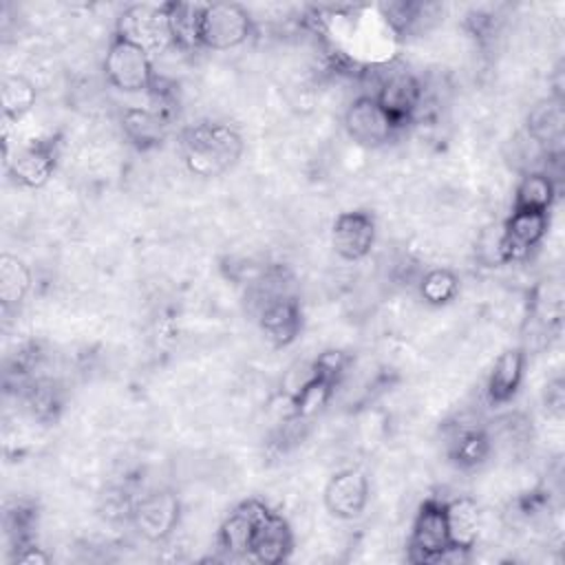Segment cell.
<instances>
[{
	"label": "cell",
	"mask_w": 565,
	"mask_h": 565,
	"mask_svg": "<svg viewBox=\"0 0 565 565\" xmlns=\"http://www.w3.org/2000/svg\"><path fill=\"white\" fill-rule=\"evenodd\" d=\"M245 141L241 132L225 124L203 119L181 132V154L185 168L201 179L225 174L243 154Z\"/></svg>",
	"instance_id": "obj_1"
},
{
	"label": "cell",
	"mask_w": 565,
	"mask_h": 565,
	"mask_svg": "<svg viewBox=\"0 0 565 565\" xmlns=\"http://www.w3.org/2000/svg\"><path fill=\"white\" fill-rule=\"evenodd\" d=\"M102 68L106 82L121 93H150L157 82L152 57L115 33L106 46Z\"/></svg>",
	"instance_id": "obj_2"
},
{
	"label": "cell",
	"mask_w": 565,
	"mask_h": 565,
	"mask_svg": "<svg viewBox=\"0 0 565 565\" xmlns=\"http://www.w3.org/2000/svg\"><path fill=\"white\" fill-rule=\"evenodd\" d=\"M115 35L137 44L150 57L161 55L174 46L170 33V20L166 4H150V2H135L128 4L115 22Z\"/></svg>",
	"instance_id": "obj_3"
},
{
	"label": "cell",
	"mask_w": 565,
	"mask_h": 565,
	"mask_svg": "<svg viewBox=\"0 0 565 565\" xmlns=\"http://www.w3.org/2000/svg\"><path fill=\"white\" fill-rule=\"evenodd\" d=\"M384 68L386 71H380L375 77V90L366 95H371L404 130L415 119V113L422 106L424 88L406 66L386 64Z\"/></svg>",
	"instance_id": "obj_4"
},
{
	"label": "cell",
	"mask_w": 565,
	"mask_h": 565,
	"mask_svg": "<svg viewBox=\"0 0 565 565\" xmlns=\"http://www.w3.org/2000/svg\"><path fill=\"white\" fill-rule=\"evenodd\" d=\"M408 554L411 563H441L444 556L452 550L444 501L428 497L417 508L413 519L411 536H408Z\"/></svg>",
	"instance_id": "obj_5"
},
{
	"label": "cell",
	"mask_w": 565,
	"mask_h": 565,
	"mask_svg": "<svg viewBox=\"0 0 565 565\" xmlns=\"http://www.w3.org/2000/svg\"><path fill=\"white\" fill-rule=\"evenodd\" d=\"M254 31V20L243 4L212 2L203 4L201 49L227 51L243 44Z\"/></svg>",
	"instance_id": "obj_6"
},
{
	"label": "cell",
	"mask_w": 565,
	"mask_h": 565,
	"mask_svg": "<svg viewBox=\"0 0 565 565\" xmlns=\"http://www.w3.org/2000/svg\"><path fill=\"white\" fill-rule=\"evenodd\" d=\"M62 154V135L33 139L4 159L9 177L24 188H42L55 172Z\"/></svg>",
	"instance_id": "obj_7"
},
{
	"label": "cell",
	"mask_w": 565,
	"mask_h": 565,
	"mask_svg": "<svg viewBox=\"0 0 565 565\" xmlns=\"http://www.w3.org/2000/svg\"><path fill=\"white\" fill-rule=\"evenodd\" d=\"M128 519L146 541L161 543L181 521V501L172 490H152L132 501Z\"/></svg>",
	"instance_id": "obj_8"
},
{
	"label": "cell",
	"mask_w": 565,
	"mask_h": 565,
	"mask_svg": "<svg viewBox=\"0 0 565 565\" xmlns=\"http://www.w3.org/2000/svg\"><path fill=\"white\" fill-rule=\"evenodd\" d=\"M344 130L355 143L364 148H377L395 139L402 128L371 95L364 93L355 97L344 110Z\"/></svg>",
	"instance_id": "obj_9"
},
{
	"label": "cell",
	"mask_w": 565,
	"mask_h": 565,
	"mask_svg": "<svg viewBox=\"0 0 565 565\" xmlns=\"http://www.w3.org/2000/svg\"><path fill=\"white\" fill-rule=\"evenodd\" d=\"M547 227H550V214L512 210L505 223L501 225V238H499L501 263L510 265V263L525 260L532 254V249H536L539 243L545 238Z\"/></svg>",
	"instance_id": "obj_10"
},
{
	"label": "cell",
	"mask_w": 565,
	"mask_h": 565,
	"mask_svg": "<svg viewBox=\"0 0 565 565\" xmlns=\"http://www.w3.org/2000/svg\"><path fill=\"white\" fill-rule=\"evenodd\" d=\"M377 221L369 210H349L331 225V247L344 260H362L375 245Z\"/></svg>",
	"instance_id": "obj_11"
},
{
	"label": "cell",
	"mask_w": 565,
	"mask_h": 565,
	"mask_svg": "<svg viewBox=\"0 0 565 565\" xmlns=\"http://www.w3.org/2000/svg\"><path fill=\"white\" fill-rule=\"evenodd\" d=\"M369 477L360 468L338 470L324 486V508L331 516L353 521L362 516L369 503Z\"/></svg>",
	"instance_id": "obj_12"
},
{
	"label": "cell",
	"mask_w": 565,
	"mask_h": 565,
	"mask_svg": "<svg viewBox=\"0 0 565 565\" xmlns=\"http://www.w3.org/2000/svg\"><path fill=\"white\" fill-rule=\"evenodd\" d=\"M269 510V505L260 499L241 501L221 523L216 543L230 558H249L252 539L258 521Z\"/></svg>",
	"instance_id": "obj_13"
},
{
	"label": "cell",
	"mask_w": 565,
	"mask_h": 565,
	"mask_svg": "<svg viewBox=\"0 0 565 565\" xmlns=\"http://www.w3.org/2000/svg\"><path fill=\"white\" fill-rule=\"evenodd\" d=\"M258 324L265 333V338L276 347H289L302 329V309L296 296L291 294H274L265 298L258 316Z\"/></svg>",
	"instance_id": "obj_14"
},
{
	"label": "cell",
	"mask_w": 565,
	"mask_h": 565,
	"mask_svg": "<svg viewBox=\"0 0 565 565\" xmlns=\"http://www.w3.org/2000/svg\"><path fill=\"white\" fill-rule=\"evenodd\" d=\"M291 550H294L291 525L280 512L269 508L254 530L249 561H256L260 565H278L289 558Z\"/></svg>",
	"instance_id": "obj_15"
},
{
	"label": "cell",
	"mask_w": 565,
	"mask_h": 565,
	"mask_svg": "<svg viewBox=\"0 0 565 565\" xmlns=\"http://www.w3.org/2000/svg\"><path fill=\"white\" fill-rule=\"evenodd\" d=\"M525 364H527V355L521 347H512L499 353L486 384V397L492 406H503L512 402V397L521 388Z\"/></svg>",
	"instance_id": "obj_16"
},
{
	"label": "cell",
	"mask_w": 565,
	"mask_h": 565,
	"mask_svg": "<svg viewBox=\"0 0 565 565\" xmlns=\"http://www.w3.org/2000/svg\"><path fill=\"white\" fill-rule=\"evenodd\" d=\"M119 124H121L126 139L137 150L159 148L166 141L168 128H170V119H166L154 108H141V106L124 108Z\"/></svg>",
	"instance_id": "obj_17"
},
{
	"label": "cell",
	"mask_w": 565,
	"mask_h": 565,
	"mask_svg": "<svg viewBox=\"0 0 565 565\" xmlns=\"http://www.w3.org/2000/svg\"><path fill=\"white\" fill-rule=\"evenodd\" d=\"M563 124H565V115H563V102L561 97H550V99H541L536 102L525 119L527 126V135L545 148L547 154L552 152H561V141H563Z\"/></svg>",
	"instance_id": "obj_18"
},
{
	"label": "cell",
	"mask_w": 565,
	"mask_h": 565,
	"mask_svg": "<svg viewBox=\"0 0 565 565\" xmlns=\"http://www.w3.org/2000/svg\"><path fill=\"white\" fill-rule=\"evenodd\" d=\"M444 510L450 545L470 552L481 532V510L477 501L470 497H455L450 501H444Z\"/></svg>",
	"instance_id": "obj_19"
},
{
	"label": "cell",
	"mask_w": 565,
	"mask_h": 565,
	"mask_svg": "<svg viewBox=\"0 0 565 565\" xmlns=\"http://www.w3.org/2000/svg\"><path fill=\"white\" fill-rule=\"evenodd\" d=\"M492 452L488 433L479 426H457L448 437V457L461 470L481 466Z\"/></svg>",
	"instance_id": "obj_20"
},
{
	"label": "cell",
	"mask_w": 565,
	"mask_h": 565,
	"mask_svg": "<svg viewBox=\"0 0 565 565\" xmlns=\"http://www.w3.org/2000/svg\"><path fill=\"white\" fill-rule=\"evenodd\" d=\"M170 20V33L172 42L181 51H194L201 49V15L203 4L201 2H163Z\"/></svg>",
	"instance_id": "obj_21"
},
{
	"label": "cell",
	"mask_w": 565,
	"mask_h": 565,
	"mask_svg": "<svg viewBox=\"0 0 565 565\" xmlns=\"http://www.w3.org/2000/svg\"><path fill=\"white\" fill-rule=\"evenodd\" d=\"M556 201V183L547 172H525L514 190L512 210L550 214Z\"/></svg>",
	"instance_id": "obj_22"
},
{
	"label": "cell",
	"mask_w": 565,
	"mask_h": 565,
	"mask_svg": "<svg viewBox=\"0 0 565 565\" xmlns=\"http://www.w3.org/2000/svg\"><path fill=\"white\" fill-rule=\"evenodd\" d=\"M31 282V269L22 258L13 254L0 256V302L4 309L18 307L26 298Z\"/></svg>",
	"instance_id": "obj_23"
},
{
	"label": "cell",
	"mask_w": 565,
	"mask_h": 565,
	"mask_svg": "<svg viewBox=\"0 0 565 565\" xmlns=\"http://www.w3.org/2000/svg\"><path fill=\"white\" fill-rule=\"evenodd\" d=\"M38 93L35 86L24 75H4L0 84V102H2V117L9 121H20L33 106Z\"/></svg>",
	"instance_id": "obj_24"
},
{
	"label": "cell",
	"mask_w": 565,
	"mask_h": 565,
	"mask_svg": "<svg viewBox=\"0 0 565 565\" xmlns=\"http://www.w3.org/2000/svg\"><path fill=\"white\" fill-rule=\"evenodd\" d=\"M426 9L428 4L424 2L388 0L377 4V15L393 35H406L422 22V15L426 13Z\"/></svg>",
	"instance_id": "obj_25"
},
{
	"label": "cell",
	"mask_w": 565,
	"mask_h": 565,
	"mask_svg": "<svg viewBox=\"0 0 565 565\" xmlns=\"http://www.w3.org/2000/svg\"><path fill=\"white\" fill-rule=\"evenodd\" d=\"M419 294L430 307L448 305L459 294V278L448 267H435L422 276Z\"/></svg>",
	"instance_id": "obj_26"
},
{
	"label": "cell",
	"mask_w": 565,
	"mask_h": 565,
	"mask_svg": "<svg viewBox=\"0 0 565 565\" xmlns=\"http://www.w3.org/2000/svg\"><path fill=\"white\" fill-rule=\"evenodd\" d=\"M26 406L40 422H55L62 408V397L51 380H35L24 391Z\"/></svg>",
	"instance_id": "obj_27"
},
{
	"label": "cell",
	"mask_w": 565,
	"mask_h": 565,
	"mask_svg": "<svg viewBox=\"0 0 565 565\" xmlns=\"http://www.w3.org/2000/svg\"><path fill=\"white\" fill-rule=\"evenodd\" d=\"M38 525V512L33 505L29 503H15V508L7 510L4 516V527H7V536L13 545L15 552H20L26 545H33V530Z\"/></svg>",
	"instance_id": "obj_28"
},
{
	"label": "cell",
	"mask_w": 565,
	"mask_h": 565,
	"mask_svg": "<svg viewBox=\"0 0 565 565\" xmlns=\"http://www.w3.org/2000/svg\"><path fill=\"white\" fill-rule=\"evenodd\" d=\"M311 366H313V373H316V375H320V377H324L327 382L340 386V382L344 380V375H347V371H349V366H351V355L344 353V351H340V349H327V351H322V353L311 362Z\"/></svg>",
	"instance_id": "obj_29"
},
{
	"label": "cell",
	"mask_w": 565,
	"mask_h": 565,
	"mask_svg": "<svg viewBox=\"0 0 565 565\" xmlns=\"http://www.w3.org/2000/svg\"><path fill=\"white\" fill-rule=\"evenodd\" d=\"M13 561L15 563H24V565H46L49 563V554H44L42 547H38L33 543V545H26L20 552H15Z\"/></svg>",
	"instance_id": "obj_30"
}]
</instances>
